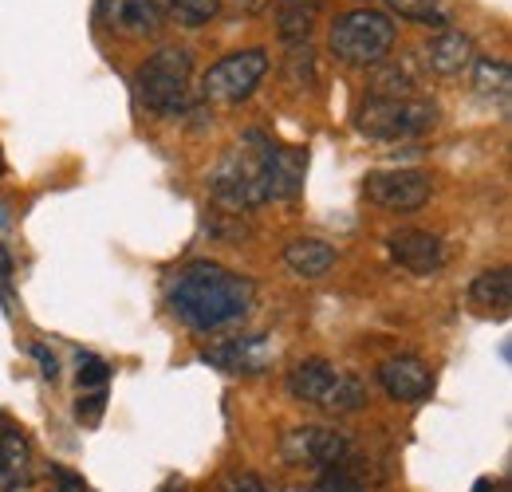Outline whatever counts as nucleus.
Segmentation results:
<instances>
[{
  "label": "nucleus",
  "mask_w": 512,
  "mask_h": 492,
  "mask_svg": "<svg viewBox=\"0 0 512 492\" xmlns=\"http://www.w3.org/2000/svg\"><path fill=\"white\" fill-rule=\"evenodd\" d=\"M166 304L190 331H221L241 323L256 304V284L213 260H193L166 280Z\"/></svg>",
  "instance_id": "f257e3e1"
},
{
  "label": "nucleus",
  "mask_w": 512,
  "mask_h": 492,
  "mask_svg": "<svg viewBox=\"0 0 512 492\" xmlns=\"http://www.w3.org/2000/svg\"><path fill=\"white\" fill-rule=\"evenodd\" d=\"M272 150L276 138L264 130H245L233 150L221 154V162L209 170L205 189L221 209L249 213L256 205L272 201Z\"/></svg>",
  "instance_id": "f03ea898"
},
{
  "label": "nucleus",
  "mask_w": 512,
  "mask_h": 492,
  "mask_svg": "<svg viewBox=\"0 0 512 492\" xmlns=\"http://www.w3.org/2000/svg\"><path fill=\"white\" fill-rule=\"evenodd\" d=\"M288 394L304 406H316L327 414H359L367 398V382L351 370L331 367L327 359H304L288 370Z\"/></svg>",
  "instance_id": "7ed1b4c3"
},
{
  "label": "nucleus",
  "mask_w": 512,
  "mask_h": 492,
  "mask_svg": "<svg viewBox=\"0 0 512 492\" xmlns=\"http://www.w3.org/2000/svg\"><path fill=\"white\" fill-rule=\"evenodd\" d=\"M394 40H398V28L379 8H351L327 32L331 56L339 63H347V67H375V63H383L390 56V48H394Z\"/></svg>",
  "instance_id": "20e7f679"
},
{
  "label": "nucleus",
  "mask_w": 512,
  "mask_h": 492,
  "mask_svg": "<svg viewBox=\"0 0 512 492\" xmlns=\"http://www.w3.org/2000/svg\"><path fill=\"white\" fill-rule=\"evenodd\" d=\"M193 56L186 48H162L134 71V87L146 111L162 119H178L190 107Z\"/></svg>",
  "instance_id": "39448f33"
},
{
  "label": "nucleus",
  "mask_w": 512,
  "mask_h": 492,
  "mask_svg": "<svg viewBox=\"0 0 512 492\" xmlns=\"http://www.w3.org/2000/svg\"><path fill=\"white\" fill-rule=\"evenodd\" d=\"M438 123V107L422 95H406V99H375L367 95L359 107V130L375 142H402V138H418Z\"/></svg>",
  "instance_id": "423d86ee"
},
{
  "label": "nucleus",
  "mask_w": 512,
  "mask_h": 492,
  "mask_svg": "<svg viewBox=\"0 0 512 492\" xmlns=\"http://www.w3.org/2000/svg\"><path fill=\"white\" fill-rule=\"evenodd\" d=\"M264 75H268V52L264 48L233 52L201 75V95L213 99V103H241L260 87Z\"/></svg>",
  "instance_id": "0eeeda50"
},
{
  "label": "nucleus",
  "mask_w": 512,
  "mask_h": 492,
  "mask_svg": "<svg viewBox=\"0 0 512 492\" xmlns=\"http://www.w3.org/2000/svg\"><path fill=\"white\" fill-rule=\"evenodd\" d=\"M351 453L347 433L331 430V426H296L280 437V457L292 469H335L343 465Z\"/></svg>",
  "instance_id": "6e6552de"
},
{
  "label": "nucleus",
  "mask_w": 512,
  "mask_h": 492,
  "mask_svg": "<svg viewBox=\"0 0 512 492\" xmlns=\"http://www.w3.org/2000/svg\"><path fill=\"white\" fill-rule=\"evenodd\" d=\"M363 193L367 201H375L379 209L390 213H414L430 201L434 182L426 170H375L363 178Z\"/></svg>",
  "instance_id": "1a4fd4ad"
},
{
  "label": "nucleus",
  "mask_w": 512,
  "mask_h": 492,
  "mask_svg": "<svg viewBox=\"0 0 512 492\" xmlns=\"http://www.w3.org/2000/svg\"><path fill=\"white\" fill-rule=\"evenodd\" d=\"M276 351L268 343V335H237V339H221L213 347L201 351V363L225 374H264L272 367Z\"/></svg>",
  "instance_id": "9d476101"
},
{
  "label": "nucleus",
  "mask_w": 512,
  "mask_h": 492,
  "mask_svg": "<svg viewBox=\"0 0 512 492\" xmlns=\"http://www.w3.org/2000/svg\"><path fill=\"white\" fill-rule=\"evenodd\" d=\"M386 252L410 276H434V272L446 268V245H442V237L438 233H426V229H394L386 237Z\"/></svg>",
  "instance_id": "9b49d317"
},
{
  "label": "nucleus",
  "mask_w": 512,
  "mask_h": 492,
  "mask_svg": "<svg viewBox=\"0 0 512 492\" xmlns=\"http://www.w3.org/2000/svg\"><path fill=\"white\" fill-rule=\"evenodd\" d=\"M375 378H379V386H383L394 402H406V406L426 402L434 394V370H430V363H422L418 355H394V359H386V363H379Z\"/></svg>",
  "instance_id": "f8f14e48"
},
{
  "label": "nucleus",
  "mask_w": 512,
  "mask_h": 492,
  "mask_svg": "<svg viewBox=\"0 0 512 492\" xmlns=\"http://www.w3.org/2000/svg\"><path fill=\"white\" fill-rule=\"evenodd\" d=\"M103 4V20L111 32L130 36V40H146L162 32V12L154 0H99Z\"/></svg>",
  "instance_id": "ddd939ff"
},
{
  "label": "nucleus",
  "mask_w": 512,
  "mask_h": 492,
  "mask_svg": "<svg viewBox=\"0 0 512 492\" xmlns=\"http://www.w3.org/2000/svg\"><path fill=\"white\" fill-rule=\"evenodd\" d=\"M422 63L434 71V75H442V79H453V75H461L465 67H473L477 60V48H473V36H465V32H438L422 52Z\"/></svg>",
  "instance_id": "4468645a"
},
{
  "label": "nucleus",
  "mask_w": 512,
  "mask_h": 492,
  "mask_svg": "<svg viewBox=\"0 0 512 492\" xmlns=\"http://www.w3.org/2000/svg\"><path fill=\"white\" fill-rule=\"evenodd\" d=\"M469 304L481 315H497L505 319L512 308V272L509 268H489L469 284Z\"/></svg>",
  "instance_id": "2eb2a0df"
},
{
  "label": "nucleus",
  "mask_w": 512,
  "mask_h": 492,
  "mask_svg": "<svg viewBox=\"0 0 512 492\" xmlns=\"http://www.w3.org/2000/svg\"><path fill=\"white\" fill-rule=\"evenodd\" d=\"M304 174H308V150L276 142V150H272V201L296 197L304 189Z\"/></svg>",
  "instance_id": "dca6fc26"
},
{
  "label": "nucleus",
  "mask_w": 512,
  "mask_h": 492,
  "mask_svg": "<svg viewBox=\"0 0 512 492\" xmlns=\"http://www.w3.org/2000/svg\"><path fill=\"white\" fill-rule=\"evenodd\" d=\"M284 264L300 280H320L335 264V248L316 241V237H296V241L284 245Z\"/></svg>",
  "instance_id": "f3484780"
},
{
  "label": "nucleus",
  "mask_w": 512,
  "mask_h": 492,
  "mask_svg": "<svg viewBox=\"0 0 512 492\" xmlns=\"http://www.w3.org/2000/svg\"><path fill=\"white\" fill-rule=\"evenodd\" d=\"M323 0H276V36L284 44H304L316 28Z\"/></svg>",
  "instance_id": "a211bd4d"
},
{
  "label": "nucleus",
  "mask_w": 512,
  "mask_h": 492,
  "mask_svg": "<svg viewBox=\"0 0 512 492\" xmlns=\"http://www.w3.org/2000/svg\"><path fill=\"white\" fill-rule=\"evenodd\" d=\"M0 477L8 481L12 492L24 489L32 481V445H28V437L16 426L4 433V441H0Z\"/></svg>",
  "instance_id": "6ab92c4d"
},
{
  "label": "nucleus",
  "mask_w": 512,
  "mask_h": 492,
  "mask_svg": "<svg viewBox=\"0 0 512 492\" xmlns=\"http://www.w3.org/2000/svg\"><path fill=\"white\" fill-rule=\"evenodd\" d=\"M473 87H477L481 99H493V103L509 107L512 67L505 60H493V56H477L473 60Z\"/></svg>",
  "instance_id": "aec40b11"
},
{
  "label": "nucleus",
  "mask_w": 512,
  "mask_h": 492,
  "mask_svg": "<svg viewBox=\"0 0 512 492\" xmlns=\"http://www.w3.org/2000/svg\"><path fill=\"white\" fill-rule=\"evenodd\" d=\"M375 99H406V95H418V83L410 75L406 63H375V75H371V91Z\"/></svg>",
  "instance_id": "412c9836"
},
{
  "label": "nucleus",
  "mask_w": 512,
  "mask_h": 492,
  "mask_svg": "<svg viewBox=\"0 0 512 492\" xmlns=\"http://www.w3.org/2000/svg\"><path fill=\"white\" fill-rule=\"evenodd\" d=\"M162 20H174L182 28H205L209 20H217L221 0H154Z\"/></svg>",
  "instance_id": "4be33fe9"
},
{
  "label": "nucleus",
  "mask_w": 512,
  "mask_h": 492,
  "mask_svg": "<svg viewBox=\"0 0 512 492\" xmlns=\"http://www.w3.org/2000/svg\"><path fill=\"white\" fill-rule=\"evenodd\" d=\"M398 16H406V20H414V24H426V28H438V32H446L449 24V12L442 0H386Z\"/></svg>",
  "instance_id": "5701e85b"
},
{
  "label": "nucleus",
  "mask_w": 512,
  "mask_h": 492,
  "mask_svg": "<svg viewBox=\"0 0 512 492\" xmlns=\"http://www.w3.org/2000/svg\"><path fill=\"white\" fill-rule=\"evenodd\" d=\"M111 378V367L99 355H79V390H103Z\"/></svg>",
  "instance_id": "b1692460"
},
{
  "label": "nucleus",
  "mask_w": 512,
  "mask_h": 492,
  "mask_svg": "<svg viewBox=\"0 0 512 492\" xmlns=\"http://www.w3.org/2000/svg\"><path fill=\"white\" fill-rule=\"evenodd\" d=\"M312 75H316V60H312V48L304 44H292V56H288V79L296 83V87H304V83H312Z\"/></svg>",
  "instance_id": "393cba45"
},
{
  "label": "nucleus",
  "mask_w": 512,
  "mask_h": 492,
  "mask_svg": "<svg viewBox=\"0 0 512 492\" xmlns=\"http://www.w3.org/2000/svg\"><path fill=\"white\" fill-rule=\"evenodd\" d=\"M103 406H107V390H83L79 402H75V418L83 426H95L103 418Z\"/></svg>",
  "instance_id": "a878e982"
},
{
  "label": "nucleus",
  "mask_w": 512,
  "mask_h": 492,
  "mask_svg": "<svg viewBox=\"0 0 512 492\" xmlns=\"http://www.w3.org/2000/svg\"><path fill=\"white\" fill-rule=\"evenodd\" d=\"M217 492H276L268 489L256 473H245V469H233V473H225L221 477V485H217Z\"/></svg>",
  "instance_id": "bb28decb"
},
{
  "label": "nucleus",
  "mask_w": 512,
  "mask_h": 492,
  "mask_svg": "<svg viewBox=\"0 0 512 492\" xmlns=\"http://www.w3.org/2000/svg\"><path fill=\"white\" fill-rule=\"evenodd\" d=\"M316 492H363V485H359L347 469H339V465H335V469H327V473H323V481L316 485Z\"/></svg>",
  "instance_id": "cd10ccee"
},
{
  "label": "nucleus",
  "mask_w": 512,
  "mask_h": 492,
  "mask_svg": "<svg viewBox=\"0 0 512 492\" xmlns=\"http://www.w3.org/2000/svg\"><path fill=\"white\" fill-rule=\"evenodd\" d=\"M48 477H52L56 492H87L83 477H75V473H71V469H64V465H52V469H48Z\"/></svg>",
  "instance_id": "c85d7f7f"
},
{
  "label": "nucleus",
  "mask_w": 512,
  "mask_h": 492,
  "mask_svg": "<svg viewBox=\"0 0 512 492\" xmlns=\"http://www.w3.org/2000/svg\"><path fill=\"white\" fill-rule=\"evenodd\" d=\"M32 355L40 359V367H44V378H48V382H56V378H60V367H56V359H52V355H48V351H44L40 343L32 347Z\"/></svg>",
  "instance_id": "c756f323"
},
{
  "label": "nucleus",
  "mask_w": 512,
  "mask_h": 492,
  "mask_svg": "<svg viewBox=\"0 0 512 492\" xmlns=\"http://www.w3.org/2000/svg\"><path fill=\"white\" fill-rule=\"evenodd\" d=\"M233 4H237L241 12H260V8L268 4V0H233Z\"/></svg>",
  "instance_id": "7c9ffc66"
},
{
  "label": "nucleus",
  "mask_w": 512,
  "mask_h": 492,
  "mask_svg": "<svg viewBox=\"0 0 512 492\" xmlns=\"http://www.w3.org/2000/svg\"><path fill=\"white\" fill-rule=\"evenodd\" d=\"M162 492H193L190 485H182V481H174V485H166Z\"/></svg>",
  "instance_id": "2f4dec72"
},
{
  "label": "nucleus",
  "mask_w": 512,
  "mask_h": 492,
  "mask_svg": "<svg viewBox=\"0 0 512 492\" xmlns=\"http://www.w3.org/2000/svg\"><path fill=\"white\" fill-rule=\"evenodd\" d=\"M12 430V422H8V418H4V414H0V441H4V433Z\"/></svg>",
  "instance_id": "473e14b6"
},
{
  "label": "nucleus",
  "mask_w": 512,
  "mask_h": 492,
  "mask_svg": "<svg viewBox=\"0 0 512 492\" xmlns=\"http://www.w3.org/2000/svg\"><path fill=\"white\" fill-rule=\"evenodd\" d=\"M0 492H12V489H8V481H4V477H0Z\"/></svg>",
  "instance_id": "72a5a7b5"
}]
</instances>
